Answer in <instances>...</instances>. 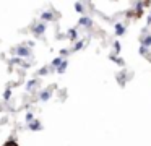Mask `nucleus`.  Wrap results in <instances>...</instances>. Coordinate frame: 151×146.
<instances>
[{
	"label": "nucleus",
	"mask_w": 151,
	"mask_h": 146,
	"mask_svg": "<svg viewBox=\"0 0 151 146\" xmlns=\"http://www.w3.org/2000/svg\"><path fill=\"white\" fill-rule=\"evenodd\" d=\"M123 32H125V24L117 23L115 24V34H117V36H122Z\"/></svg>",
	"instance_id": "f257e3e1"
},
{
	"label": "nucleus",
	"mask_w": 151,
	"mask_h": 146,
	"mask_svg": "<svg viewBox=\"0 0 151 146\" xmlns=\"http://www.w3.org/2000/svg\"><path fill=\"white\" fill-rule=\"evenodd\" d=\"M80 23H83L85 26H91V20H90V18H81Z\"/></svg>",
	"instance_id": "f03ea898"
},
{
	"label": "nucleus",
	"mask_w": 151,
	"mask_h": 146,
	"mask_svg": "<svg viewBox=\"0 0 151 146\" xmlns=\"http://www.w3.org/2000/svg\"><path fill=\"white\" fill-rule=\"evenodd\" d=\"M70 39H77V31H75V29H70Z\"/></svg>",
	"instance_id": "7ed1b4c3"
},
{
	"label": "nucleus",
	"mask_w": 151,
	"mask_h": 146,
	"mask_svg": "<svg viewBox=\"0 0 151 146\" xmlns=\"http://www.w3.org/2000/svg\"><path fill=\"white\" fill-rule=\"evenodd\" d=\"M3 146H18V145H17V143H15V141H13V140H10V141H7V143H5Z\"/></svg>",
	"instance_id": "20e7f679"
},
{
	"label": "nucleus",
	"mask_w": 151,
	"mask_h": 146,
	"mask_svg": "<svg viewBox=\"0 0 151 146\" xmlns=\"http://www.w3.org/2000/svg\"><path fill=\"white\" fill-rule=\"evenodd\" d=\"M143 44H146V45H150V44H151V36H148L146 39H143Z\"/></svg>",
	"instance_id": "39448f33"
},
{
	"label": "nucleus",
	"mask_w": 151,
	"mask_h": 146,
	"mask_svg": "<svg viewBox=\"0 0 151 146\" xmlns=\"http://www.w3.org/2000/svg\"><path fill=\"white\" fill-rule=\"evenodd\" d=\"M148 23H151V15H150V18H148Z\"/></svg>",
	"instance_id": "423d86ee"
}]
</instances>
